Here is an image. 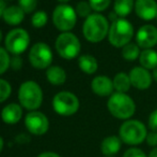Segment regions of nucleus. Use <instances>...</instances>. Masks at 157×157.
Segmentation results:
<instances>
[{"instance_id":"nucleus-32","label":"nucleus","mask_w":157,"mask_h":157,"mask_svg":"<svg viewBox=\"0 0 157 157\" xmlns=\"http://www.w3.org/2000/svg\"><path fill=\"white\" fill-rule=\"evenodd\" d=\"M149 127L152 129V131L157 132V109L153 111L149 118Z\"/></svg>"},{"instance_id":"nucleus-1","label":"nucleus","mask_w":157,"mask_h":157,"mask_svg":"<svg viewBox=\"0 0 157 157\" xmlns=\"http://www.w3.org/2000/svg\"><path fill=\"white\" fill-rule=\"evenodd\" d=\"M109 24L105 16L101 14H91L85 21L82 27L83 36L92 43L101 42L109 32Z\"/></svg>"},{"instance_id":"nucleus-28","label":"nucleus","mask_w":157,"mask_h":157,"mask_svg":"<svg viewBox=\"0 0 157 157\" xmlns=\"http://www.w3.org/2000/svg\"><path fill=\"white\" fill-rule=\"evenodd\" d=\"M11 63V58L9 56L8 52L4 48H0V74L4 73L8 70Z\"/></svg>"},{"instance_id":"nucleus-19","label":"nucleus","mask_w":157,"mask_h":157,"mask_svg":"<svg viewBox=\"0 0 157 157\" xmlns=\"http://www.w3.org/2000/svg\"><path fill=\"white\" fill-rule=\"evenodd\" d=\"M46 76L52 85H62L66 80L65 71L59 66H52L48 68L46 71Z\"/></svg>"},{"instance_id":"nucleus-43","label":"nucleus","mask_w":157,"mask_h":157,"mask_svg":"<svg viewBox=\"0 0 157 157\" xmlns=\"http://www.w3.org/2000/svg\"><path fill=\"white\" fill-rule=\"evenodd\" d=\"M156 19H157V15H156Z\"/></svg>"},{"instance_id":"nucleus-12","label":"nucleus","mask_w":157,"mask_h":157,"mask_svg":"<svg viewBox=\"0 0 157 157\" xmlns=\"http://www.w3.org/2000/svg\"><path fill=\"white\" fill-rule=\"evenodd\" d=\"M137 45L144 50L153 48L157 44V28L153 25H144L136 35Z\"/></svg>"},{"instance_id":"nucleus-23","label":"nucleus","mask_w":157,"mask_h":157,"mask_svg":"<svg viewBox=\"0 0 157 157\" xmlns=\"http://www.w3.org/2000/svg\"><path fill=\"white\" fill-rule=\"evenodd\" d=\"M130 79L124 72L118 73L113 79V87L118 90V93H126L130 88Z\"/></svg>"},{"instance_id":"nucleus-29","label":"nucleus","mask_w":157,"mask_h":157,"mask_svg":"<svg viewBox=\"0 0 157 157\" xmlns=\"http://www.w3.org/2000/svg\"><path fill=\"white\" fill-rule=\"evenodd\" d=\"M89 3L92 10L96 11V12H101L110 6L111 0H89Z\"/></svg>"},{"instance_id":"nucleus-6","label":"nucleus","mask_w":157,"mask_h":157,"mask_svg":"<svg viewBox=\"0 0 157 157\" xmlns=\"http://www.w3.org/2000/svg\"><path fill=\"white\" fill-rule=\"evenodd\" d=\"M77 21L76 11L67 4H60L52 13V22L56 28L64 32L73 29Z\"/></svg>"},{"instance_id":"nucleus-10","label":"nucleus","mask_w":157,"mask_h":157,"mask_svg":"<svg viewBox=\"0 0 157 157\" xmlns=\"http://www.w3.org/2000/svg\"><path fill=\"white\" fill-rule=\"evenodd\" d=\"M30 64L36 69H45L50 66L52 61V53L46 43L39 42L31 48L29 53Z\"/></svg>"},{"instance_id":"nucleus-14","label":"nucleus","mask_w":157,"mask_h":157,"mask_svg":"<svg viewBox=\"0 0 157 157\" xmlns=\"http://www.w3.org/2000/svg\"><path fill=\"white\" fill-rule=\"evenodd\" d=\"M135 10L141 19L151 21L157 15V2L155 0H136Z\"/></svg>"},{"instance_id":"nucleus-34","label":"nucleus","mask_w":157,"mask_h":157,"mask_svg":"<svg viewBox=\"0 0 157 157\" xmlns=\"http://www.w3.org/2000/svg\"><path fill=\"white\" fill-rule=\"evenodd\" d=\"M21 64H23V61H21V58L18 56V55H15V56L13 57L12 59H11L10 66L14 70H19V69H21Z\"/></svg>"},{"instance_id":"nucleus-18","label":"nucleus","mask_w":157,"mask_h":157,"mask_svg":"<svg viewBox=\"0 0 157 157\" xmlns=\"http://www.w3.org/2000/svg\"><path fill=\"white\" fill-rule=\"evenodd\" d=\"M24 11L21 10L19 6H9L6 9L3 15H2V19L6 23H8L11 26H15V25H19V24L23 22L24 19Z\"/></svg>"},{"instance_id":"nucleus-39","label":"nucleus","mask_w":157,"mask_h":157,"mask_svg":"<svg viewBox=\"0 0 157 157\" xmlns=\"http://www.w3.org/2000/svg\"><path fill=\"white\" fill-rule=\"evenodd\" d=\"M2 149H3V140H2V138L0 137V152L2 151Z\"/></svg>"},{"instance_id":"nucleus-3","label":"nucleus","mask_w":157,"mask_h":157,"mask_svg":"<svg viewBox=\"0 0 157 157\" xmlns=\"http://www.w3.org/2000/svg\"><path fill=\"white\" fill-rule=\"evenodd\" d=\"M18 99L24 108L34 111L41 107L43 101V92L37 83L33 81H27L19 87Z\"/></svg>"},{"instance_id":"nucleus-42","label":"nucleus","mask_w":157,"mask_h":157,"mask_svg":"<svg viewBox=\"0 0 157 157\" xmlns=\"http://www.w3.org/2000/svg\"><path fill=\"white\" fill-rule=\"evenodd\" d=\"M105 157H113V156H105Z\"/></svg>"},{"instance_id":"nucleus-33","label":"nucleus","mask_w":157,"mask_h":157,"mask_svg":"<svg viewBox=\"0 0 157 157\" xmlns=\"http://www.w3.org/2000/svg\"><path fill=\"white\" fill-rule=\"evenodd\" d=\"M147 143L150 147H157V132L156 131H151L147 134V138H145Z\"/></svg>"},{"instance_id":"nucleus-31","label":"nucleus","mask_w":157,"mask_h":157,"mask_svg":"<svg viewBox=\"0 0 157 157\" xmlns=\"http://www.w3.org/2000/svg\"><path fill=\"white\" fill-rule=\"evenodd\" d=\"M123 157H147L144 153H143L141 150L136 149V147H132V149H129L124 153Z\"/></svg>"},{"instance_id":"nucleus-2","label":"nucleus","mask_w":157,"mask_h":157,"mask_svg":"<svg viewBox=\"0 0 157 157\" xmlns=\"http://www.w3.org/2000/svg\"><path fill=\"white\" fill-rule=\"evenodd\" d=\"M107 107L109 112L117 118L127 119L132 118L136 110L135 102L125 93H114L110 96Z\"/></svg>"},{"instance_id":"nucleus-36","label":"nucleus","mask_w":157,"mask_h":157,"mask_svg":"<svg viewBox=\"0 0 157 157\" xmlns=\"http://www.w3.org/2000/svg\"><path fill=\"white\" fill-rule=\"evenodd\" d=\"M6 3H4L3 0H0V17H2L4 11H6Z\"/></svg>"},{"instance_id":"nucleus-22","label":"nucleus","mask_w":157,"mask_h":157,"mask_svg":"<svg viewBox=\"0 0 157 157\" xmlns=\"http://www.w3.org/2000/svg\"><path fill=\"white\" fill-rule=\"evenodd\" d=\"M114 12L121 19L127 16L134 8V0H114Z\"/></svg>"},{"instance_id":"nucleus-26","label":"nucleus","mask_w":157,"mask_h":157,"mask_svg":"<svg viewBox=\"0 0 157 157\" xmlns=\"http://www.w3.org/2000/svg\"><path fill=\"white\" fill-rule=\"evenodd\" d=\"M91 6H90L89 2H86V1H80L76 6V14L80 17H86L87 19L88 16H90V13H91Z\"/></svg>"},{"instance_id":"nucleus-17","label":"nucleus","mask_w":157,"mask_h":157,"mask_svg":"<svg viewBox=\"0 0 157 157\" xmlns=\"http://www.w3.org/2000/svg\"><path fill=\"white\" fill-rule=\"evenodd\" d=\"M121 139L120 137L109 136L103 140L101 144V153L105 156H112L117 154L121 149Z\"/></svg>"},{"instance_id":"nucleus-20","label":"nucleus","mask_w":157,"mask_h":157,"mask_svg":"<svg viewBox=\"0 0 157 157\" xmlns=\"http://www.w3.org/2000/svg\"><path fill=\"white\" fill-rule=\"evenodd\" d=\"M139 60H140V64L143 68L147 70H154L155 68H157V53L152 48L144 50L140 53Z\"/></svg>"},{"instance_id":"nucleus-30","label":"nucleus","mask_w":157,"mask_h":157,"mask_svg":"<svg viewBox=\"0 0 157 157\" xmlns=\"http://www.w3.org/2000/svg\"><path fill=\"white\" fill-rule=\"evenodd\" d=\"M19 8L25 13H31L37 6V0H18Z\"/></svg>"},{"instance_id":"nucleus-24","label":"nucleus","mask_w":157,"mask_h":157,"mask_svg":"<svg viewBox=\"0 0 157 157\" xmlns=\"http://www.w3.org/2000/svg\"><path fill=\"white\" fill-rule=\"evenodd\" d=\"M122 56L127 61L136 60L138 58V56H140V54H139V46L135 43L126 44L125 46H123Z\"/></svg>"},{"instance_id":"nucleus-35","label":"nucleus","mask_w":157,"mask_h":157,"mask_svg":"<svg viewBox=\"0 0 157 157\" xmlns=\"http://www.w3.org/2000/svg\"><path fill=\"white\" fill-rule=\"evenodd\" d=\"M37 157H60V156L56 153H52V152H45V153L40 154Z\"/></svg>"},{"instance_id":"nucleus-9","label":"nucleus","mask_w":157,"mask_h":157,"mask_svg":"<svg viewBox=\"0 0 157 157\" xmlns=\"http://www.w3.org/2000/svg\"><path fill=\"white\" fill-rule=\"evenodd\" d=\"M29 42V35L25 29L15 28L8 34L4 43L9 52L14 55H19L27 50Z\"/></svg>"},{"instance_id":"nucleus-41","label":"nucleus","mask_w":157,"mask_h":157,"mask_svg":"<svg viewBox=\"0 0 157 157\" xmlns=\"http://www.w3.org/2000/svg\"><path fill=\"white\" fill-rule=\"evenodd\" d=\"M1 39H2V32H1V30H0V42H1Z\"/></svg>"},{"instance_id":"nucleus-13","label":"nucleus","mask_w":157,"mask_h":157,"mask_svg":"<svg viewBox=\"0 0 157 157\" xmlns=\"http://www.w3.org/2000/svg\"><path fill=\"white\" fill-rule=\"evenodd\" d=\"M130 83L138 89H147L151 86L152 76L147 69L143 67H135L129 72Z\"/></svg>"},{"instance_id":"nucleus-27","label":"nucleus","mask_w":157,"mask_h":157,"mask_svg":"<svg viewBox=\"0 0 157 157\" xmlns=\"http://www.w3.org/2000/svg\"><path fill=\"white\" fill-rule=\"evenodd\" d=\"M11 92H12V88H11L10 83L6 82V80L0 79V103L10 97Z\"/></svg>"},{"instance_id":"nucleus-38","label":"nucleus","mask_w":157,"mask_h":157,"mask_svg":"<svg viewBox=\"0 0 157 157\" xmlns=\"http://www.w3.org/2000/svg\"><path fill=\"white\" fill-rule=\"evenodd\" d=\"M153 79L157 82V68L153 70Z\"/></svg>"},{"instance_id":"nucleus-37","label":"nucleus","mask_w":157,"mask_h":157,"mask_svg":"<svg viewBox=\"0 0 157 157\" xmlns=\"http://www.w3.org/2000/svg\"><path fill=\"white\" fill-rule=\"evenodd\" d=\"M149 157H157V147H154L149 154Z\"/></svg>"},{"instance_id":"nucleus-4","label":"nucleus","mask_w":157,"mask_h":157,"mask_svg":"<svg viewBox=\"0 0 157 157\" xmlns=\"http://www.w3.org/2000/svg\"><path fill=\"white\" fill-rule=\"evenodd\" d=\"M134 35L132 25L124 19H116L111 24L108 32L110 44L116 48H122L129 43Z\"/></svg>"},{"instance_id":"nucleus-11","label":"nucleus","mask_w":157,"mask_h":157,"mask_svg":"<svg viewBox=\"0 0 157 157\" xmlns=\"http://www.w3.org/2000/svg\"><path fill=\"white\" fill-rule=\"evenodd\" d=\"M25 124L27 129L32 134H36V136H41L47 132L48 127H49V123L45 114L37 111H32L28 113L25 118Z\"/></svg>"},{"instance_id":"nucleus-15","label":"nucleus","mask_w":157,"mask_h":157,"mask_svg":"<svg viewBox=\"0 0 157 157\" xmlns=\"http://www.w3.org/2000/svg\"><path fill=\"white\" fill-rule=\"evenodd\" d=\"M92 90L94 94L101 97L111 96L113 90V81H111L106 76H98L93 79L91 83Z\"/></svg>"},{"instance_id":"nucleus-16","label":"nucleus","mask_w":157,"mask_h":157,"mask_svg":"<svg viewBox=\"0 0 157 157\" xmlns=\"http://www.w3.org/2000/svg\"><path fill=\"white\" fill-rule=\"evenodd\" d=\"M21 116H23V110L21 105H18L17 103H10L6 107H4L1 112L2 121L10 125L18 123Z\"/></svg>"},{"instance_id":"nucleus-7","label":"nucleus","mask_w":157,"mask_h":157,"mask_svg":"<svg viewBox=\"0 0 157 157\" xmlns=\"http://www.w3.org/2000/svg\"><path fill=\"white\" fill-rule=\"evenodd\" d=\"M54 110L63 116L75 114L79 109V100L73 93L60 92L54 97L52 100Z\"/></svg>"},{"instance_id":"nucleus-40","label":"nucleus","mask_w":157,"mask_h":157,"mask_svg":"<svg viewBox=\"0 0 157 157\" xmlns=\"http://www.w3.org/2000/svg\"><path fill=\"white\" fill-rule=\"evenodd\" d=\"M58 1H60V2H67V1H70V0H58Z\"/></svg>"},{"instance_id":"nucleus-8","label":"nucleus","mask_w":157,"mask_h":157,"mask_svg":"<svg viewBox=\"0 0 157 157\" xmlns=\"http://www.w3.org/2000/svg\"><path fill=\"white\" fill-rule=\"evenodd\" d=\"M56 50L63 58L73 59L80 52V42L75 35L63 32L56 40Z\"/></svg>"},{"instance_id":"nucleus-25","label":"nucleus","mask_w":157,"mask_h":157,"mask_svg":"<svg viewBox=\"0 0 157 157\" xmlns=\"http://www.w3.org/2000/svg\"><path fill=\"white\" fill-rule=\"evenodd\" d=\"M32 25L35 28H42L46 25L47 23V14L44 11H39V12L34 13L31 19Z\"/></svg>"},{"instance_id":"nucleus-5","label":"nucleus","mask_w":157,"mask_h":157,"mask_svg":"<svg viewBox=\"0 0 157 157\" xmlns=\"http://www.w3.org/2000/svg\"><path fill=\"white\" fill-rule=\"evenodd\" d=\"M147 128L141 122L129 119L121 125L119 130L120 139L126 144L137 145L142 143L147 138Z\"/></svg>"},{"instance_id":"nucleus-21","label":"nucleus","mask_w":157,"mask_h":157,"mask_svg":"<svg viewBox=\"0 0 157 157\" xmlns=\"http://www.w3.org/2000/svg\"><path fill=\"white\" fill-rule=\"evenodd\" d=\"M78 65L81 71L88 74L94 73L97 70V66H98L97 65V60L92 55H82V56H80L78 59Z\"/></svg>"}]
</instances>
